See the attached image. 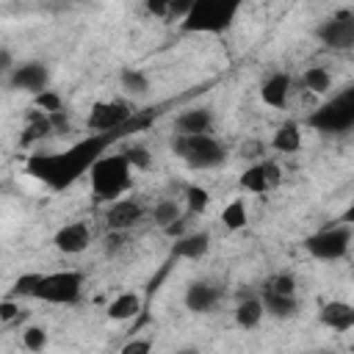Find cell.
I'll list each match as a JSON object with an SVG mask.
<instances>
[{"mask_svg":"<svg viewBox=\"0 0 354 354\" xmlns=\"http://www.w3.org/2000/svg\"><path fill=\"white\" fill-rule=\"evenodd\" d=\"M174 354H199L196 348H180V351H174Z\"/></svg>","mask_w":354,"mask_h":354,"instance_id":"7bdbcfd3","label":"cell"},{"mask_svg":"<svg viewBox=\"0 0 354 354\" xmlns=\"http://www.w3.org/2000/svg\"><path fill=\"white\" fill-rule=\"evenodd\" d=\"M25 315H28V313H25V310H19L17 299H11V296H8V299H3V301H0V324H3V326H11V321H14V318H25Z\"/></svg>","mask_w":354,"mask_h":354,"instance_id":"836d02e7","label":"cell"},{"mask_svg":"<svg viewBox=\"0 0 354 354\" xmlns=\"http://www.w3.org/2000/svg\"><path fill=\"white\" fill-rule=\"evenodd\" d=\"M260 290H268V293H279V296H299V285H296V277L288 274V271H279V274H271Z\"/></svg>","mask_w":354,"mask_h":354,"instance_id":"f546056e","label":"cell"},{"mask_svg":"<svg viewBox=\"0 0 354 354\" xmlns=\"http://www.w3.org/2000/svg\"><path fill=\"white\" fill-rule=\"evenodd\" d=\"M163 235H166V238H171V241H180L183 235H188V218L183 216V218L171 221L169 227H163Z\"/></svg>","mask_w":354,"mask_h":354,"instance_id":"74e56055","label":"cell"},{"mask_svg":"<svg viewBox=\"0 0 354 354\" xmlns=\"http://www.w3.org/2000/svg\"><path fill=\"white\" fill-rule=\"evenodd\" d=\"M138 310H141V296H138L136 290H122V293H116V296L108 301L105 315H108L111 321H130V318L138 315Z\"/></svg>","mask_w":354,"mask_h":354,"instance_id":"44dd1931","label":"cell"},{"mask_svg":"<svg viewBox=\"0 0 354 354\" xmlns=\"http://www.w3.org/2000/svg\"><path fill=\"white\" fill-rule=\"evenodd\" d=\"M19 343H22L25 351L41 354L47 348V343H50V335H47V329L41 324H28V326L19 329Z\"/></svg>","mask_w":354,"mask_h":354,"instance_id":"4316f807","label":"cell"},{"mask_svg":"<svg viewBox=\"0 0 354 354\" xmlns=\"http://www.w3.org/2000/svg\"><path fill=\"white\" fill-rule=\"evenodd\" d=\"M144 11L152 14V17H158V19H169L171 3H166V0H147V3H144Z\"/></svg>","mask_w":354,"mask_h":354,"instance_id":"8d00e7d4","label":"cell"},{"mask_svg":"<svg viewBox=\"0 0 354 354\" xmlns=\"http://www.w3.org/2000/svg\"><path fill=\"white\" fill-rule=\"evenodd\" d=\"M41 277H44V274H39V271H28V274L17 277L8 296H11V299H36L39 285H41Z\"/></svg>","mask_w":354,"mask_h":354,"instance_id":"f1b7e54d","label":"cell"},{"mask_svg":"<svg viewBox=\"0 0 354 354\" xmlns=\"http://www.w3.org/2000/svg\"><path fill=\"white\" fill-rule=\"evenodd\" d=\"M88 183H91L94 196L111 205V202L122 199V194L130 191V185H133V166L127 163V158L122 152L102 155L88 169Z\"/></svg>","mask_w":354,"mask_h":354,"instance_id":"7a4b0ae2","label":"cell"},{"mask_svg":"<svg viewBox=\"0 0 354 354\" xmlns=\"http://www.w3.org/2000/svg\"><path fill=\"white\" fill-rule=\"evenodd\" d=\"M351 238H354V227L343 221V224H332V227H324V230L307 235L304 238V249H307L310 257L332 263V260H340V257L348 254Z\"/></svg>","mask_w":354,"mask_h":354,"instance_id":"8992f818","label":"cell"},{"mask_svg":"<svg viewBox=\"0 0 354 354\" xmlns=\"http://www.w3.org/2000/svg\"><path fill=\"white\" fill-rule=\"evenodd\" d=\"M315 39L329 50H354V11H337L318 22Z\"/></svg>","mask_w":354,"mask_h":354,"instance_id":"9c48e42d","label":"cell"},{"mask_svg":"<svg viewBox=\"0 0 354 354\" xmlns=\"http://www.w3.org/2000/svg\"><path fill=\"white\" fill-rule=\"evenodd\" d=\"M210 127H213L210 108H188L174 119V133L183 136H207Z\"/></svg>","mask_w":354,"mask_h":354,"instance_id":"2e32d148","label":"cell"},{"mask_svg":"<svg viewBox=\"0 0 354 354\" xmlns=\"http://www.w3.org/2000/svg\"><path fill=\"white\" fill-rule=\"evenodd\" d=\"M301 144H304V133H301V124L293 119L282 122L271 136V149L279 155H293L301 149Z\"/></svg>","mask_w":354,"mask_h":354,"instance_id":"e0dca14e","label":"cell"},{"mask_svg":"<svg viewBox=\"0 0 354 354\" xmlns=\"http://www.w3.org/2000/svg\"><path fill=\"white\" fill-rule=\"evenodd\" d=\"M343 221H346V224H351V227H354V202H351V207H348V210H346V216H343Z\"/></svg>","mask_w":354,"mask_h":354,"instance_id":"b9f144b4","label":"cell"},{"mask_svg":"<svg viewBox=\"0 0 354 354\" xmlns=\"http://www.w3.org/2000/svg\"><path fill=\"white\" fill-rule=\"evenodd\" d=\"M318 321H321V326H326L332 332H348V329H354V304L343 301V299H332V301L321 304Z\"/></svg>","mask_w":354,"mask_h":354,"instance_id":"9a60e30c","label":"cell"},{"mask_svg":"<svg viewBox=\"0 0 354 354\" xmlns=\"http://www.w3.org/2000/svg\"><path fill=\"white\" fill-rule=\"evenodd\" d=\"M351 354H354V343H351Z\"/></svg>","mask_w":354,"mask_h":354,"instance_id":"ee69618b","label":"cell"},{"mask_svg":"<svg viewBox=\"0 0 354 354\" xmlns=\"http://www.w3.org/2000/svg\"><path fill=\"white\" fill-rule=\"evenodd\" d=\"M50 124H53V136H72L75 127H72V119L66 111H58V113H50Z\"/></svg>","mask_w":354,"mask_h":354,"instance_id":"e575fe53","label":"cell"},{"mask_svg":"<svg viewBox=\"0 0 354 354\" xmlns=\"http://www.w3.org/2000/svg\"><path fill=\"white\" fill-rule=\"evenodd\" d=\"M183 301H185V307H188L191 313H196V315L213 313V307L221 301V285H216V282H210V279H194V282H188Z\"/></svg>","mask_w":354,"mask_h":354,"instance_id":"7c38bea8","label":"cell"},{"mask_svg":"<svg viewBox=\"0 0 354 354\" xmlns=\"http://www.w3.org/2000/svg\"><path fill=\"white\" fill-rule=\"evenodd\" d=\"M221 224L230 232H238V230H243L249 224V207H246V199L243 196H235V199H230L221 207Z\"/></svg>","mask_w":354,"mask_h":354,"instance_id":"d4e9b609","label":"cell"},{"mask_svg":"<svg viewBox=\"0 0 354 354\" xmlns=\"http://www.w3.org/2000/svg\"><path fill=\"white\" fill-rule=\"evenodd\" d=\"M263 315H266V307H263L260 296H243L232 310V318H235L238 329H257Z\"/></svg>","mask_w":354,"mask_h":354,"instance_id":"ffe728a7","label":"cell"},{"mask_svg":"<svg viewBox=\"0 0 354 354\" xmlns=\"http://www.w3.org/2000/svg\"><path fill=\"white\" fill-rule=\"evenodd\" d=\"M124 249V232H108L105 235V254H116Z\"/></svg>","mask_w":354,"mask_h":354,"instance_id":"ab89813d","label":"cell"},{"mask_svg":"<svg viewBox=\"0 0 354 354\" xmlns=\"http://www.w3.org/2000/svg\"><path fill=\"white\" fill-rule=\"evenodd\" d=\"M290 86H293V77L288 72H271L263 83H260V100L268 105V108H288L290 102Z\"/></svg>","mask_w":354,"mask_h":354,"instance_id":"5bb4252c","label":"cell"},{"mask_svg":"<svg viewBox=\"0 0 354 354\" xmlns=\"http://www.w3.org/2000/svg\"><path fill=\"white\" fill-rule=\"evenodd\" d=\"M14 53L8 50V47H0V72H3V77H8L11 72H14Z\"/></svg>","mask_w":354,"mask_h":354,"instance_id":"60d3db41","label":"cell"},{"mask_svg":"<svg viewBox=\"0 0 354 354\" xmlns=\"http://www.w3.org/2000/svg\"><path fill=\"white\" fill-rule=\"evenodd\" d=\"M149 216H152V221L163 230V227H169L171 221L183 218V207H180V202H177V199H158V202L152 205Z\"/></svg>","mask_w":354,"mask_h":354,"instance_id":"83f0119b","label":"cell"},{"mask_svg":"<svg viewBox=\"0 0 354 354\" xmlns=\"http://www.w3.org/2000/svg\"><path fill=\"white\" fill-rule=\"evenodd\" d=\"M301 88L310 91V94H318V97H326L332 91V72L326 66H307L301 72Z\"/></svg>","mask_w":354,"mask_h":354,"instance_id":"cb8c5ba5","label":"cell"},{"mask_svg":"<svg viewBox=\"0 0 354 354\" xmlns=\"http://www.w3.org/2000/svg\"><path fill=\"white\" fill-rule=\"evenodd\" d=\"M263 307H266V315L277 318V321H288V318H296L301 304H299V296H279V293H268V290H260L257 293Z\"/></svg>","mask_w":354,"mask_h":354,"instance_id":"d6986e66","label":"cell"},{"mask_svg":"<svg viewBox=\"0 0 354 354\" xmlns=\"http://www.w3.org/2000/svg\"><path fill=\"white\" fill-rule=\"evenodd\" d=\"M241 6L224 3V0H196L188 11V17L180 22V30L185 33H224L238 19Z\"/></svg>","mask_w":354,"mask_h":354,"instance_id":"277c9868","label":"cell"},{"mask_svg":"<svg viewBox=\"0 0 354 354\" xmlns=\"http://www.w3.org/2000/svg\"><path fill=\"white\" fill-rule=\"evenodd\" d=\"M141 218H144V205H141L138 199H133V196L116 199V202H111L108 210H105V227H108V232H127V230H133Z\"/></svg>","mask_w":354,"mask_h":354,"instance_id":"8fae6325","label":"cell"},{"mask_svg":"<svg viewBox=\"0 0 354 354\" xmlns=\"http://www.w3.org/2000/svg\"><path fill=\"white\" fill-rule=\"evenodd\" d=\"M130 119H133V111H130L127 102H122V100H100V102L91 105L86 124L97 136H108V133L124 127Z\"/></svg>","mask_w":354,"mask_h":354,"instance_id":"ba28073f","label":"cell"},{"mask_svg":"<svg viewBox=\"0 0 354 354\" xmlns=\"http://www.w3.org/2000/svg\"><path fill=\"white\" fill-rule=\"evenodd\" d=\"M33 105H36V111H41V113H58V111H64V100H61V94L58 91H53V88H47V91H41V94H36L33 97Z\"/></svg>","mask_w":354,"mask_h":354,"instance_id":"d6a6232c","label":"cell"},{"mask_svg":"<svg viewBox=\"0 0 354 354\" xmlns=\"http://www.w3.org/2000/svg\"><path fill=\"white\" fill-rule=\"evenodd\" d=\"M171 252H174V257H183V260H202L210 252V232L207 230L188 232L180 241H174Z\"/></svg>","mask_w":354,"mask_h":354,"instance_id":"ac0fdd59","label":"cell"},{"mask_svg":"<svg viewBox=\"0 0 354 354\" xmlns=\"http://www.w3.org/2000/svg\"><path fill=\"white\" fill-rule=\"evenodd\" d=\"M119 354H152V340H147V337H133V340H127V343L119 348Z\"/></svg>","mask_w":354,"mask_h":354,"instance_id":"d590c367","label":"cell"},{"mask_svg":"<svg viewBox=\"0 0 354 354\" xmlns=\"http://www.w3.org/2000/svg\"><path fill=\"white\" fill-rule=\"evenodd\" d=\"M238 185H241V191H243V194H254V196L268 194V191H271V185H268V177H266V166H263V160H257V163H252L249 169H243V174L238 177Z\"/></svg>","mask_w":354,"mask_h":354,"instance_id":"603a6c76","label":"cell"},{"mask_svg":"<svg viewBox=\"0 0 354 354\" xmlns=\"http://www.w3.org/2000/svg\"><path fill=\"white\" fill-rule=\"evenodd\" d=\"M183 199H185L188 213L196 216V213H205V210H207V205H210V191L202 188V185H196V183H191V185H185Z\"/></svg>","mask_w":354,"mask_h":354,"instance_id":"4dcf8cb0","label":"cell"},{"mask_svg":"<svg viewBox=\"0 0 354 354\" xmlns=\"http://www.w3.org/2000/svg\"><path fill=\"white\" fill-rule=\"evenodd\" d=\"M122 155L127 158V163L133 166V171H144V169L152 166V155H149V149L144 144H130L127 149H122Z\"/></svg>","mask_w":354,"mask_h":354,"instance_id":"1f68e13d","label":"cell"},{"mask_svg":"<svg viewBox=\"0 0 354 354\" xmlns=\"http://www.w3.org/2000/svg\"><path fill=\"white\" fill-rule=\"evenodd\" d=\"M263 166H266V177H268V185H271V191L282 183V169H279V163L277 160H263Z\"/></svg>","mask_w":354,"mask_h":354,"instance_id":"f35d334b","label":"cell"},{"mask_svg":"<svg viewBox=\"0 0 354 354\" xmlns=\"http://www.w3.org/2000/svg\"><path fill=\"white\" fill-rule=\"evenodd\" d=\"M88 243H91V227L86 221H69L58 227V232L53 235V246L61 254H80L88 249Z\"/></svg>","mask_w":354,"mask_h":354,"instance_id":"4fadbf2b","label":"cell"},{"mask_svg":"<svg viewBox=\"0 0 354 354\" xmlns=\"http://www.w3.org/2000/svg\"><path fill=\"white\" fill-rule=\"evenodd\" d=\"M169 149L191 169L196 171H207V169H218L224 166L227 160V147L213 138L210 133L207 136H183V133H174L169 138Z\"/></svg>","mask_w":354,"mask_h":354,"instance_id":"3957f363","label":"cell"},{"mask_svg":"<svg viewBox=\"0 0 354 354\" xmlns=\"http://www.w3.org/2000/svg\"><path fill=\"white\" fill-rule=\"evenodd\" d=\"M307 124L321 130V133H346V130H351L354 127V86L343 88L329 102L315 108L310 113Z\"/></svg>","mask_w":354,"mask_h":354,"instance_id":"5b68a950","label":"cell"},{"mask_svg":"<svg viewBox=\"0 0 354 354\" xmlns=\"http://www.w3.org/2000/svg\"><path fill=\"white\" fill-rule=\"evenodd\" d=\"M108 136H91L88 141H80L75 147H69L66 152H53V155H33L28 160V171L33 177H39L41 183H47L50 188H66L72 185L86 169H91L97 163V158H102Z\"/></svg>","mask_w":354,"mask_h":354,"instance_id":"6da1fadb","label":"cell"},{"mask_svg":"<svg viewBox=\"0 0 354 354\" xmlns=\"http://www.w3.org/2000/svg\"><path fill=\"white\" fill-rule=\"evenodd\" d=\"M80 296H83V271L75 268L44 274L36 293V299L47 304H77Z\"/></svg>","mask_w":354,"mask_h":354,"instance_id":"52a82bcc","label":"cell"},{"mask_svg":"<svg viewBox=\"0 0 354 354\" xmlns=\"http://www.w3.org/2000/svg\"><path fill=\"white\" fill-rule=\"evenodd\" d=\"M47 136H53L50 116L41 113V111H30V113H28V124H25V130H22V136H19V144H22V147H30V144H36V141H41V138H47Z\"/></svg>","mask_w":354,"mask_h":354,"instance_id":"7402d4cb","label":"cell"},{"mask_svg":"<svg viewBox=\"0 0 354 354\" xmlns=\"http://www.w3.org/2000/svg\"><path fill=\"white\" fill-rule=\"evenodd\" d=\"M119 86L127 97H147L149 94V77H147V72H141L136 66H124L119 72Z\"/></svg>","mask_w":354,"mask_h":354,"instance_id":"484cf974","label":"cell"},{"mask_svg":"<svg viewBox=\"0 0 354 354\" xmlns=\"http://www.w3.org/2000/svg\"><path fill=\"white\" fill-rule=\"evenodd\" d=\"M6 86L11 91H25V94H41L50 88V69L44 61H22L14 66V72L6 77Z\"/></svg>","mask_w":354,"mask_h":354,"instance_id":"30bf717a","label":"cell"}]
</instances>
